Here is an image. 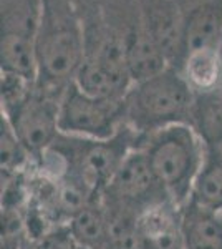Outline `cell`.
I'll list each match as a JSON object with an SVG mask.
<instances>
[{"mask_svg":"<svg viewBox=\"0 0 222 249\" xmlns=\"http://www.w3.org/2000/svg\"><path fill=\"white\" fill-rule=\"evenodd\" d=\"M68 224H56L35 239H27L22 249H78Z\"/></svg>","mask_w":222,"mask_h":249,"instance_id":"obj_19","label":"cell"},{"mask_svg":"<svg viewBox=\"0 0 222 249\" xmlns=\"http://www.w3.org/2000/svg\"><path fill=\"white\" fill-rule=\"evenodd\" d=\"M181 75L194 93L219 90L222 87V50L201 48L184 55Z\"/></svg>","mask_w":222,"mask_h":249,"instance_id":"obj_14","label":"cell"},{"mask_svg":"<svg viewBox=\"0 0 222 249\" xmlns=\"http://www.w3.org/2000/svg\"><path fill=\"white\" fill-rule=\"evenodd\" d=\"M184 249H222V214L188 201L183 206Z\"/></svg>","mask_w":222,"mask_h":249,"instance_id":"obj_13","label":"cell"},{"mask_svg":"<svg viewBox=\"0 0 222 249\" xmlns=\"http://www.w3.org/2000/svg\"><path fill=\"white\" fill-rule=\"evenodd\" d=\"M221 50H222V45H221Z\"/></svg>","mask_w":222,"mask_h":249,"instance_id":"obj_22","label":"cell"},{"mask_svg":"<svg viewBox=\"0 0 222 249\" xmlns=\"http://www.w3.org/2000/svg\"><path fill=\"white\" fill-rule=\"evenodd\" d=\"M42 17V0H2V37L37 42Z\"/></svg>","mask_w":222,"mask_h":249,"instance_id":"obj_15","label":"cell"},{"mask_svg":"<svg viewBox=\"0 0 222 249\" xmlns=\"http://www.w3.org/2000/svg\"><path fill=\"white\" fill-rule=\"evenodd\" d=\"M138 148L144 151L156 179L176 204L191 199L196 176L204 161V146L189 124H172L154 133L139 136Z\"/></svg>","mask_w":222,"mask_h":249,"instance_id":"obj_2","label":"cell"},{"mask_svg":"<svg viewBox=\"0 0 222 249\" xmlns=\"http://www.w3.org/2000/svg\"><path fill=\"white\" fill-rule=\"evenodd\" d=\"M85 93L103 100H124L133 80L126 65L124 42L116 38L86 37V55L75 78Z\"/></svg>","mask_w":222,"mask_h":249,"instance_id":"obj_4","label":"cell"},{"mask_svg":"<svg viewBox=\"0 0 222 249\" xmlns=\"http://www.w3.org/2000/svg\"><path fill=\"white\" fill-rule=\"evenodd\" d=\"M2 249H18V248H10V246H2Z\"/></svg>","mask_w":222,"mask_h":249,"instance_id":"obj_20","label":"cell"},{"mask_svg":"<svg viewBox=\"0 0 222 249\" xmlns=\"http://www.w3.org/2000/svg\"><path fill=\"white\" fill-rule=\"evenodd\" d=\"M188 124L204 151H222V88L194 95Z\"/></svg>","mask_w":222,"mask_h":249,"instance_id":"obj_12","label":"cell"},{"mask_svg":"<svg viewBox=\"0 0 222 249\" xmlns=\"http://www.w3.org/2000/svg\"><path fill=\"white\" fill-rule=\"evenodd\" d=\"M164 199L171 198L156 179L141 148H135L126 156L102 193V201L104 204L130 210L136 214Z\"/></svg>","mask_w":222,"mask_h":249,"instance_id":"obj_7","label":"cell"},{"mask_svg":"<svg viewBox=\"0 0 222 249\" xmlns=\"http://www.w3.org/2000/svg\"><path fill=\"white\" fill-rule=\"evenodd\" d=\"M60 100L42 91L35 85L30 95L9 113H2L9 120L18 140L37 166L43 155L51 148L60 131Z\"/></svg>","mask_w":222,"mask_h":249,"instance_id":"obj_6","label":"cell"},{"mask_svg":"<svg viewBox=\"0 0 222 249\" xmlns=\"http://www.w3.org/2000/svg\"><path fill=\"white\" fill-rule=\"evenodd\" d=\"M138 230L144 248L184 249L183 206L164 199L138 214Z\"/></svg>","mask_w":222,"mask_h":249,"instance_id":"obj_8","label":"cell"},{"mask_svg":"<svg viewBox=\"0 0 222 249\" xmlns=\"http://www.w3.org/2000/svg\"><path fill=\"white\" fill-rule=\"evenodd\" d=\"M68 230L82 248L106 249L108 216L102 198L88 203L68 219Z\"/></svg>","mask_w":222,"mask_h":249,"instance_id":"obj_16","label":"cell"},{"mask_svg":"<svg viewBox=\"0 0 222 249\" xmlns=\"http://www.w3.org/2000/svg\"><path fill=\"white\" fill-rule=\"evenodd\" d=\"M143 249H149V248H143Z\"/></svg>","mask_w":222,"mask_h":249,"instance_id":"obj_21","label":"cell"},{"mask_svg":"<svg viewBox=\"0 0 222 249\" xmlns=\"http://www.w3.org/2000/svg\"><path fill=\"white\" fill-rule=\"evenodd\" d=\"M0 164L2 173H23L34 170V160L5 116L0 120Z\"/></svg>","mask_w":222,"mask_h":249,"instance_id":"obj_18","label":"cell"},{"mask_svg":"<svg viewBox=\"0 0 222 249\" xmlns=\"http://www.w3.org/2000/svg\"><path fill=\"white\" fill-rule=\"evenodd\" d=\"M221 88H222V87H221Z\"/></svg>","mask_w":222,"mask_h":249,"instance_id":"obj_23","label":"cell"},{"mask_svg":"<svg viewBox=\"0 0 222 249\" xmlns=\"http://www.w3.org/2000/svg\"><path fill=\"white\" fill-rule=\"evenodd\" d=\"M222 45V0H207L194 7L183 18V58L201 48H221ZM183 63V62H181Z\"/></svg>","mask_w":222,"mask_h":249,"instance_id":"obj_10","label":"cell"},{"mask_svg":"<svg viewBox=\"0 0 222 249\" xmlns=\"http://www.w3.org/2000/svg\"><path fill=\"white\" fill-rule=\"evenodd\" d=\"M189 201L222 214V151H205Z\"/></svg>","mask_w":222,"mask_h":249,"instance_id":"obj_17","label":"cell"},{"mask_svg":"<svg viewBox=\"0 0 222 249\" xmlns=\"http://www.w3.org/2000/svg\"><path fill=\"white\" fill-rule=\"evenodd\" d=\"M194 91L177 68L133 83L124 96V124L139 136L172 124L189 123Z\"/></svg>","mask_w":222,"mask_h":249,"instance_id":"obj_1","label":"cell"},{"mask_svg":"<svg viewBox=\"0 0 222 249\" xmlns=\"http://www.w3.org/2000/svg\"><path fill=\"white\" fill-rule=\"evenodd\" d=\"M124 126L123 100L96 98L75 83L60 100V131L63 135L108 140Z\"/></svg>","mask_w":222,"mask_h":249,"instance_id":"obj_5","label":"cell"},{"mask_svg":"<svg viewBox=\"0 0 222 249\" xmlns=\"http://www.w3.org/2000/svg\"><path fill=\"white\" fill-rule=\"evenodd\" d=\"M124 42V55H126V65L130 70L133 83L143 82L154 75H159L169 68V60L163 48L157 45L143 20L138 25L133 27Z\"/></svg>","mask_w":222,"mask_h":249,"instance_id":"obj_11","label":"cell"},{"mask_svg":"<svg viewBox=\"0 0 222 249\" xmlns=\"http://www.w3.org/2000/svg\"><path fill=\"white\" fill-rule=\"evenodd\" d=\"M86 55V37L71 15L47 9L37 35V88L62 98L78 75Z\"/></svg>","mask_w":222,"mask_h":249,"instance_id":"obj_3","label":"cell"},{"mask_svg":"<svg viewBox=\"0 0 222 249\" xmlns=\"http://www.w3.org/2000/svg\"><path fill=\"white\" fill-rule=\"evenodd\" d=\"M139 3L143 23L166 53L169 65L179 70L183 62V18L177 14V7L172 0H139Z\"/></svg>","mask_w":222,"mask_h":249,"instance_id":"obj_9","label":"cell"}]
</instances>
